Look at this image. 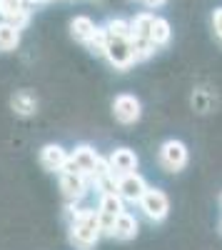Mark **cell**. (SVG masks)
<instances>
[{
	"mask_svg": "<svg viewBox=\"0 0 222 250\" xmlns=\"http://www.w3.org/2000/svg\"><path fill=\"white\" fill-rule=\"evenodd\" d=\"M150 40L155 43V48H163L170 43V23L165 18H155L152 23V33H150Z\"/></svg>",
	"mask_w": 222,
	"mask_h": 250,
	"instance_id": "5bb4252c",
	"label": "cell"
},
{
	"mask_svg": "<svg viewBox=\"0 0 222 250\" xmlns=\"http://www.w3.org/2000/svg\"><path fill=\"white\" fill-rule=\"evenodd\" d=\"M105 58L112 62L117 70H128L132 62H135V55H132V45H130V38H108V50H105Z\"/></svg>",
	"mask_w": 222,
	"mask_h": 250,
	"instance_id": "7a4b0ae2",
	"label": "cell"
},
{
	"mask_svg": "<svg viewBox=\"0 0 222 250\" xmlns=\"http://www.w3.org/2000/svg\"><path fill=\"white\" fill-rule=\"evenodd\" d=\"M145 190H148V185H145L143 175H137V173L120 175V180H117V195L130 200V203H140L143 195H145Z\"/></svg>",
	"mask_w": 222,
	"mask_h": 250,
	"instance_id": "52a82bcc",
	"label": "cell"
},
{
	"mask_svg": "<svg viewBox=\"0 0 222 250\" xmlns=\"http://www.w3.org/2000/svg\"><path fill=\"white\" fill-rule=\"evenodd\" d=\"M105 30H108V38H130L132 35V28H130V23H125V20H110V23L105 25Z\"/></svg>",
	"mask_w": 222,
	"mask_h": 250,
	"instance_id": "d6986e66",
	"label": "cell"
},
{
	"mask_svg": "<svg viewBox=\"0 0 222 250\" xmlns=\"http://www.w3.org/2000/svg\"><path fill=\"white\" fill-rule=\"evenodd\" d=\"M110 235L117 238V240H132L137 235V220H135V215L120 213L117 220H115V225H112V233Z\"/></svg>",
	"mask_w": 222,
	"mask_h": 250,
	"instance_id": "8fae6325",
	"label": "cell"
},
{
	"mask_svg": "<svg viewBox=\"0 0 222 250\" xmlns=\"http://www.w3.org/2000/svg\"><path fill=\"white\" fill-rule=\"evenodd\" d=\"M140 208H143V213L150 218V220H163L170 210V200L163 190H157V188H148L143 200H140Z\"/></svg>",
	"mask_w": 222,
	"mask_h": 250,
	"instance_id": "3957f363",
	"label": "cell"
},
{
	"mask_svg": "<svg viewBox=\"0 0 222 250\" xmlns=\"http://www.w3.org/2000/svg\"><path fill=\"white\" fill-rule=\"evenodd\" d=\"M112 113H115V118H117L120 123L130 125V123L140 120V115H143V108H140V100H137L135 95L123 93V95H117V98L112 100Z\"/></svg>",
	"mask_w": 222,
	"mask_h": 250,
	"instance_id": "8992f818",
	"label": "cell"
},
{
	"mask_svg": "<svg viewBox=\"0 0 222 250\" xmlns=\"http://www.w3.org/2000/svg\"><path fill=\"white\" fill-rule=\"evenodd\" d=\"M88 50L95 55H105V50H108V30L105 28L95 30V35L88 40Z\"/></svg>",
	"mask_w": 222,
	"mask_h": 250,
	"instance_id": "ac0fdd59",
	"label": "cell"
},
{
	"mask_svg": "<svg viewBox=\"0 0 222 250\" xmlns=\"http://www.w3.org/2000/svg\"><path fill=\"white\" fill-rule=\"evenodd\" d=\"M35 105H37V103H35V98H33L28 90H20V93L13 98V108H15L18 113H23V115H30V113L35 110Z\"/></svg>",
	"mask_w": 222,
	"mask_h": 250,
	"instance_id": "e0dca14e",
	"label": "cell"
},
{
	"mask_svg": "<svg viewBox=\"0 0 222 250\" xmlns=\"http://www.w3.org/2000/svg\"><path fill=\"white\" fill-rule=\"evenodd\" d=\"M212 28H215V35L222 40V8H217L212 13Z\"/></svg>",
	"mask_w": 222,
	"mask_h": 250,
	"instance_id": "ffe728a7",
	"label": "cell"
},
{
	"mask_svg": "<svg viewBox=\"0 0 222 250\" xmlns=\"http://www.w3.org/2000/svg\"><path fill=\"white\" fill-rule=\"evenodd\" d=\"M40 163H43L45 170H63L68 163V153L63 145H45L40 150Z\"/></svg>",
	"mask_w": 222,
	"mask_h": 250,
	"instance_id": "9c48e42d",
	"label": "cell"
},
{
	"mask_svg": "<svg viewBox=\"0 0 222 250\" xmlns=\"http://www.w3.org/2000/svg\"><path fill=\"white\" fill-rule=\"evenodd\" d=\"M18 43H20V30L15 28V25H10V23H0V53H10V50H15L18 48Z\"/></svg>",
	"mask_w": 222,
	"mask_h": 250,
	"instance_id": "4fadbf2b",
	"label": "cell"
},
{
	"mask_svg": "<svg viewBox=\"0 0 222 250\" xmlns=\"http://www.w3.org/2000/svg\"><path fill=\"white\" fill-rule=\"evenodd\" d=\"M60 188H63V193H65L68 200H80L85 195V175L63 173V178H60Z\"/></svg>",
	"mask_w": 222,
	"mask_h": 250,
	"instance_id": "30bf717a",
	"label": "cell"
},
{
	"mask_svg": "<svg viewBox=\"0 0 222 250\" xmlns=\"http://www.w3.org/2000/svg\"><path fill=\"white\" fill-rule=\"evenodd\" d=\"M143 3L148 8H160V5H165V0H143Z\"/></svg>",
	"mask_w": 222,
	"mask_h": 250,
	"instance_id": "44dd1931",
	"label": "cell"
},
{
	"mask_svg": "<svg viewBox=\"0 0 222 250\" xmlns=\"http://www.w3.org/2000/svg\"><path fill=\"white\" fill-rule=\"evenodd\" d=\"M97 153L90 148V145H80V148H75L73 158H68L63 173H80V175H90L95 163H97Z\"/></svg>",
	"mask_w": 222,
	"mask_h": 250,
	"instance_id": "277c9868",
	"label": "cell"
},
{
	"mask_svg": "<svg viewBox=\"0 0 222 250\" xmlns=\"http://www.w3.org/2000/svg\"><path fill=\"white\" fill-rule=\"evenodd\" d=\"M130 45H132L135 62H137V60H148V58L155 53V43H152L150 38H130Z\"/></svg>",
	"mask_w": 222,
	"mask_h": 250,
	"instance_id": "2e32d148",
	"label": "cell"
},
{
	"mask_svg": "<svg viewBox=\"0 0 222 250\" xmlns=\"http://www.w3.org/2000/svg\"><path fill=\"white\" fill-rule=\"evenodd\" d=\"M100 233H103V225H100V215L92 210V208H83L77 210L70 225V243L80 250H90L97 240Z\"/></svg>",
	"mask_w": 222,
	"mask_h": 250,
	"instance_id": "6da1fadb",
	"label": "cell"
},
{
	"mask_svg": "<svg viewBox=\"0 0 222 250\" xmlns=\"http://www.w3.org/2000/svg\"><path fill=\"white\" fill-rule=\"evenodd\" d=\"M160 163H163L167 170H172V173L183 170L187 165V148H185V143L167 140L163 148H160Z\"/></svg>",
	"mask_w": 222,
	"mask_h": 250,
	"instance_id": "5b68a950",
	"label": "cell"
},
{
	"mask_svg": "<svg viewBox=\"0 0 222 250\" xmlns=\"http://www.w3.org/2000/svg\"><path fill=\"white\" fill-rule=\"evenodd\" d=\"M137 168V155L128 148H120L110 155V170L112 175H128V173H135Z\"/></svg>",
	"mask_w": 222,
	"mask_h": 250,
	"instance_id": "ba28073f",
	"label": "cell"
},
{
	"mask_svg": "<svg viewBox=\"0 0 222 250\" xmlns=\"http://www.w3.org/2000/svg\"><path fill=\"white\" fill-rule=\"evenodd\" d=\"M95 30H97V25L88 15H77V18L70 20V35L75 40H80V43H88V40L95 35Z\"/></svg>",
	"mask_w": 222,
	"mask_h": 250,
	"instance_id": "7c38bea8",
	"label": "cell"
},
{
	"mask_svg": "<svg viewBox=\"0 0 222 250\" xmlns=\"http://www.w3.org/2000/svg\"><path fill=\"white\" fill-rule=\"evenodd\" d=\"M152 23H155V15H150V13H140L132 23H130V28H132V35L130 38H150V33H152Z\"/></svg>",
	"mask_w": 222,
	"mask_h": 250,
	"instance_id": "9a60e30c",
	"label": "cell"
},
{
	"mask_svg": "<svg viewBox=\"0 0 222 250\" xmlns=\"http://www.w3.org/2000/svg\"><path fill=\"white\" fill-rule=\"evenodd\" d=\"M28 3H33V5H40V3H53V0H28Z\"/></svg>",
	"mask_w": 222,
	"mask_h": 250,
	"instance_id": "7402d4cb",
	"label": "cell"
}]
</instances>
